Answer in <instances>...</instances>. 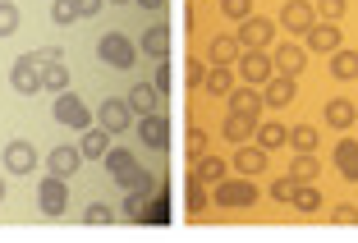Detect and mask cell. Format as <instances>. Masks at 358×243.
Returning <instances> with one entry per match:
<instances>
[{
    "label": "cell",
    "mask_w": 358,
    "mask_h": 243,
    "mask_svg": "<svg viewBox=\"0 0 358 243\" xmlns=\"http://www.w3.org/2000/svg\"><path fill=\"white\" fill-rule=\"evenodd\" d=\"M294 184H299L294 175H285V179H275V184H271V198L280 202V207H289V198H294Z\"/></svg>",
    "instance_id": "cell-40"
},
{
    "label": "cell",
    "mask_w": 358,
    "mask_h": 243,
    "mask_svg": "<svg viewBox=\"0 0 358 243\" xmlns=\"http://www.w3.org/2000/svg\"><path fill=\"white\" fill-rule=\"evenodd\" d=\"M115 184H120L124 193H138V189H143V193H152V175H148L143 165H129L124 175H115Z\"/></svg>",
    "instance_id": "cell-30"
},
{
    "label": "cell",
    "mask_w": 358,
    "mask_h": 243,
    "mask_svg": "<svg viewBox=\"0 0 358 243\" xmlns=\"http://www.w3.org/2000/svg\"><path fill=\"white\" fill-rule=\"evenodd\" d=\"M46 165H51V175H60V179H74L78 165H83V152L78 147H55L51 156H46Z\"/></svg>",
    "instance_id": "cell-21"
},
{
    "label": "cell",
    "mask_w": 358,
    "mask_h": 243,
    "mask_svg": "<svg viewBox=\"0 0 358 243\" xmlns=\"http://www.w3.org/2000/svg\"><path fill=\"white\" fill-rule=\"evenodd\" d=\"M106 5H134V0H106Z\"/></svg>",
    "instance_id": "cell-51"
},
{
    "label": "cell",
    "mask_w": 358,
    "mask_h": 243,
    "mask_svg": "<svg viewBox=\"0 0 358 243\" xmlns=\"http://www.w3.org/2000/svg\"><path fill=\"white\" fill-rule=\"evenodd\" d=\"M10 87L19 96H37L46 87V64L37 60V51L32 55H19V60H14V69H10Z\"/></svg>",
    "instance_id": "cell-2"
},
{
    "label": "cell",
    "mask_w": 358,
    "mask_h": 243,
    "mask_svg": "<svg viewBox=\"0 0 358 243\" xmlns=\"http://www.w3.org/2000/svg\"><path fill=\"white\" fill-rule=\"evenodd\" d=\"M14 32H19V5L0 0V37H14Z\"/></svg>",
    "instance_id": "cell-36"
},
{
    "label": "cell",
    "mask_w": 358,
    "mask_h": 243,
    "mask_svg": "<svg viewBox=\"0 0 358 243\" xmlns=\"http://www.w3.org/2000/svg\"><path fill=\"white\" fill-rule=\"evenodd\" d=\"M0 202H5V179H0Z\"/></svg>",
    "instance_id": "cell-52"
},
{
    "label": "cell",
    "mask_w": 358,
    "mask_h": 243,
    "mask_svg": "<svg viewBox=\"0 0 358 243\" xmlns=\"http://www.w3.org/2000/svg\"><path fill=\"white\" fill-rule=\"evenodd\" d=\"M303 46H308V51H317V55H336L340 46H345V37H340L336 23L322 19V23H313V28L303 32Z\"/></svg>",
    "instance_id": "cell-12"
},
{
    "label": "cell",
    "mask_w": 358,
    "mask_h": 243,
    "mask_svg": "<svg viewBox=\"0 0 358 243\" xmlns=\"http://www.w3.org/2000/svg\"><path fill=\"white\" fill-rule=\"evenodd\" d=\"M184 207H189V216H202V212H207V184L193 179V175H189V189H184Z\"/></svg>",
    "instance_id": "cell-32"
},
{
    "label": "cell",
    "mask_w": 358,
    "mask_h": 243,
    "mask_svg": "<svg viewBox=\"0 0 358 243\" xmlns=\"http://www.w3.org/2000/svg\"><path fill=\"white\" fill-rule=\"evenodd\" d=\"M46 87H51V92H64V87H69V69H64V60L46 64Z\"/></svg>",
    "instance_id": "cell-38"
},
{
    "label": "cell",
    "mask_w": 358,
    "mask_h": 243,
    "mask_svg": "<svg viewBox=\"0 0 358 243\" xmlns=\"http://www.w3.org/2000/svg\"><path fill=\"white\" fill-rule=\"evenodd\" d=\"M211 198H216V207H225V212H243V207L257 202V184H253V175H239V179L225 175L221 184H211Z\"/></svg>",
    "instance_id": "cell-1"
},
{
    "label": "cell",
    "mask_w": 358,
    "mask_h": 243,
    "mask_svg": "<svg viewBox=\"0 0 358 243\" xmlns=\"http://www.w3.org/2000/svg\"><path fill=\"white\" fill-rule=\"evenodd\" d=\"M129 165H138V156L129 147H110V152H106V170H110V175H124Z\"/></svg>",
    "instance_id": "cell-35"
},
{
    "label": "cell",
    "mask_w": 358,
    "mask_h": 243,
    "mask_svg": "<svg viewBox=\"0 0 358 243\" xmlns=\"http://www.w3.org/2000/svg\"><path fill=\"white\" fill-rule=\"evenodd\" d=\"M37 60H42V64H60L64 51H60V46H42V51H37Z\"/></svg>",
    "instance_id": "cell-49"
},
{
    "label": "cell",
    "mask_w": 358,
    "mask_h": 243,
    "mask_svg": "<svg viewBox=\"0 0 358 243\" xmlns=\"http://www.w3.org/2000/svg\"><path fill=\"white\" fill-rule=\"evenodd\" d=\"M78 152H83V161H106V152H110V133H106L101 124L83 128V138H78Z\"/></svg>",
    "instance_id": "cell-19"
},
{
    "label": "cell",
    "mask_w": 358,
    "mask_h": 243,
    "mask_svg": "<svg viewBox=\"0 0 358 243\" xmlns=\"http://www.w3.org/2000/svg\"><path fill=\"white\" fill-rule=\"evenodd\" d=\"M69 5H74V10H78V19H92V14L101 10L106 0H69Z\"/></svg>",
    "instance_id": "cell-47"
},
{
    "label": "cell",
    "mask_w": 358,
    "mask_h": 243,
    "mask_svg": "<svg viewBox=\"0 0 358 243\" xmlns=\"http://www.w3.org/2000/svg\"><path fill=\"white\" fill-rule=\"evenodd\" d=\"M243 55L239 37H211L207 42V64H234Z\"/></svg>",
    "instance_id": "cell-24"
},
{
    "label": "cell",
    "mask_w": 358,
    "mask_h": 243,
    "mask_svg": "<svg viewBox=\"0 0 358 243\" xmlns=\"http://www.w3.org/2000/svg\"><path fill=\"white\" fill-rule=\"evenodd\" d=\"M289 207H294V212H317V207H322V189H317L313 179H299V184H294V198H289Z\"/></svg>",
    "instance_id": "cell-26"
},
{
    "label": "cell",
    "mask_w": 358,
    "mask_h": 243,
    "mask_svg": "<svg viewBox=\"0 0 358 243\" xmlns=\"http://www.w3.org/2000/svg\"><path fill=\"white\" fill-rule=\"evenodd\" d=\"M331 161H336L340 179L358 184V142H354V138H340V142H336V152H331Z\"/></svg>",
    "instance_id": "cell-15"
},
{
    "label": "cell",
    "mask_w": 358,
    "mask_h": 243,
    "mask_svg": "<svg viewBox=\"0 0 358 243\" xmlns=\"http://www.w3.org/2000/svg\"><path fill=\"white\" fill-rule=\"evenodd\" d=\"M51 115H55V124H64V128H78V133H83V128H92V110H87L83 101H78V96L69 92V87H64V92H55V106H51Z\"/></svg>",
    "instance_id": "cell-3"
},
{
    "label": "cell",
    "mask_w": 358,
    "mask_h": 243,
    "mask_svg": "<svg viewBox=\"0 0 358 243\" xmlns=\"http://www.w3.org/2000/svg\"><path fill=\"white\" fill-rule=\"evenodd\" d=\"M271 64H275V74H303L308 46H299V42H280V46L271 51Z\"/></svg>",
    "instance_id": "cell-13"
},
{
    "label": "cell",
    "mask_w": 358,
    "mask_h": 243,
    "mask_svg": "<svg viewBox=\"0 0 358 243\" xmlns=\"http://www.w3.org/2000/svg\"><path fill=\"white\" fill-rule=\"evenodd\" d=\"M166 216H170L166 198H157V202H152V207H148V221H152V225H161V221H166Z\"/></svg>",
    "instance_id": "cell-48"
},
{
    "label": "cell",
    "mask_w": 358,
    "mask_h": 243,
    "mask_svg": "<svg viewBox=\"0 0 358 243\" xmlns=\"http://www.w3.org/2000/svg\"><path fill=\"white\" fill-rule=\"evenodd\" d=\"M234 64H239L234 74H239L243 83H253V87H262L266 78L275 74V64H271V55H266V51H243V55H239Z\"/></svg>",
    "instance_id": "cell-11"
},
{
    "label": "cell",
    "mask_w": 358,
    "mask_h": 243,
    "mask_svg": "<svg viewBox=\"0 0 358 243\" xmlns=\"http://www.w3.org/2000/svg\"><path fill=\"white\" fill-rule=\"evenodd\" d=\"M138 142L152 147V152H170V119H166V110L138 115Z\"/></svg>",
    "instance_id": "cell-6"
},
{
    "label": "cell",
    "mask_w": 358,
    "mask_h": 243,
    "mask_svg": "<svg viewBox=\"0 0 358 243\" xmlns=\"http://www.w3.org/2000/svg\"><path fill=\"white\" fill-rule=\"evenodd\" d=\"M148 207H152V198H148L143 189H138V193H129V198H124V216H129V221H138V225L148 221Z\"/></svg>",
    "instance_id": "cell-34"
},
{
    "label": "cell",
    "mask_w": 358,
    "mask_h": 243,
    "mask_svg": "<svg viewBox=\"0 0 358 243\" xmlns=\"http://www.w3.org/2000/svg\"><path fill=\"white\" fill-rule=\"evenodd\" d=\"M317 142H322L317 124H294V128H289V147H294V152H317Z\"/></svg>",
    "instance_id": "cell-31"
},
{
    "label": "cell",
    "mask_w": 358,
    "mask_h": 243,
    "mask_svg": "<svg viewBox=\"0 0 358 243\" xmlns=\"http://www.w3.org/2000/svg\"><path fill=\"white\" fill-rule=\"evenodd\" d=\"M96 55H101L110 69H134L138 64V46L129 42L124 32H106L101 42H96Z\"/></svg>",
    "instance_id": "cell-4"
},
{
    "label": "cell",
    "mask_w": 358,
    "mask_h": 243,
    "mask_svg": "<svg viewBox=\"0 0 358 243\" xmlns=\"http://www.w3.org/2000/svg\"><path fill=\"white\" fill-rule=\"evenodd\" d=\"M266 156H271V152L257 147V142H239V152H234V170H239V175H262Z\"/></svg>",
    "instance_id": "cell-17"
},
{
    "label": "cell",
    "mask_w": 358,
    "mask_h": 243,
    "mask_svg": "<svg viewBox=\"0 0 358 243\" xmlns=\"http://www.w3.org/2000/svg\"><path fill=\"white\" fill-rule=\"evenodd\" d=\"M317 14H322L327 23H336L340 14H345V0H317Z\"/></svg>",
    "instance_id": "cell-43"
},
{
    "label": "cell",
    "mask_w": 358,
    "mask_h": 243,
    "mask_svg": "<svg viewBox=\"0 0 358 243\" xmlns=\"http://www.w3.org/2000/svg\"><path fill=\"white\" fill-rule=\"evenodd\" d=\"M331 78H358V51H345V46H340L336 55H331Z\"/></svg>",
    "instance_id": "cell-29"
},
{
    "label": "cell",
    "mask_w": 358,
    "mask_h": 243,
    "mask_svg": "<svg viewBox=\"0 0 358 243\" xmlns=\"http://www.w3.org/2000/svg\"><path fill=\"white\" fill-rule=\"evenodd\" d=\"M230 110H243V115H257L262 119V110H266V101H262V87H253V83H243V87H234L230 96Z\"/></svg>",
    "instance_id": "cell-16"
},
{
    "label": "cell",
    "mask_w": 358,
    "mask_h": 243,
    "mask_svg": "<svg viewBox=\"0 0 358 243\" xmlns=\"http://www.w3.org/2000/svg\"><path fill=\"white\" fill-rule=\"evenodd\" d=\"M289 175H294V179H317V175H322V165H317L313 152H294V161H289Z\"/></svg>",
    "instance_id": "cell-33"
},
{
    "label": "cell",
    "mask_w": 358,
    "mask_h": 243,
    "mask_svg": "<svg viewBox=\"0 0 358 243\" xmlns=\"http://www.w3.org/2000/svg\"><path fill=\"white\" fill-rule=\"evenodd\" d=\"M207 152V133L202 128H189V156H202Z\"/></svg>",
    "instance_id": "cell-46"
},
{
    "label": "cell",
    "mask_w": 358,
    "mask_h": 243,
    "mask_svg": "<svg viewBox=\"0 0 358 243\" xmlns=\"http://www.w3.org/2000/svg\"><path fill=\"white\" fill-rule=\"evenodd\" d=\"M271 32H275L271 19H262V14H248V19L239 23V32H234V37H239L243 51H266V46H271Z\"/></svg>",
    "instance_id": "cell-8"
},
{
    "label": "cell",
    "mask_w": 358,
    "mask_h": 243,
    "mask_svg": "<svg viewBox=\"0 0 358 243\" xmlns=\"http://www.w3.org/2000/svg\"><path fill=\"white\" fill-rule=\"evenodd\" d=\"M299 96V78L294 74H271L262 83V101H266V110H285L289 101Z\"/></svg>",
    "instance_id": "cell-10"
},
{
    "label": "cell",
    "mask_w": 358,
    "mask_h": 243,
    "mask_svg": "<svg viewBox=\"0 0 358 243\" xmlns=\"http://www.w3.org/2000/svg\"><path fill=\"white\" fill-rule=\"evenodd\" d=\"M134 5H143V10H152V14H157V10H166V0H134Z\"/></svg>",
    "instance_id": "cell-50"
},
{
    "label": "cell",
    "mask_w": 358,
    "mask_h": 243,
    "mask_svg": "<svg viewBox=\"0 0 358 243\" xmlns=\"http://www.w3.org/2000/svg\"><path fill=\"white\" fill-rule=\"evenodd\" d=\"M331 221H336V225H358V207H349V202H340L336 212H331Z\"/></svg>",
    "instance_id": "cell-45"
},
{
    "label": "cell",
    "mask_w": 358,
    "mask_h": 243,
    "mask_svg": "<svg viewBox=\"0 0 358 243\" xmlns=\"http://www.w3.org/2000/svg\"><path fill=\"white\" fill-rule=\"evenodd\" d=\"M96 124H101L110 138H120L124 128H134V110H129V101H124V96H106V101H101V110H96Z\"/></svg>",
    "instance_id": "cell-7"
},
{
    "label": "cell",
    "mask_w": 358,
    "mask_h": 243,
    "mask_svg": "<svg viewBox=\"0 0 358 243\" xmlns=\"http://www.w3.org/2000/svg\"><path fill=\"white\" fill-rule=\"evenodd\" d=\"M143 51L157 55V60H166V55H170V28H166V23H152V28L143 32Z\"/></svg>",
    "instance_id": "cell-27"
},
{
    "label": "cell",
    "mask_w": 358,
    "mask_h": 243,
    "mask_svg": "<svg viewBox=\"0 0 358 243\" xmlns=\"http://www.w3.org/2000/svg\"><path fill=\"white\" fill-rule=\"evenodd\" d=\"M51 19H55V23H74V19H78V10L69 5V0H55V5H51Z\"/></svg>",
    "instance_id": "cell-44"
},
{
    "label": "cell",
    "mask_w": 358,
    "mask_h": 243,
    "mask_svg": "<svg viewBox=\"0 0 358 243\" xmlns=\"http://www.w3.org/2000/svg\"><path fill=\"white\" fill-rule=\"evenodd\" d=\"M5 170H10V175H32V170H37L32 142H10V147H5Z\"/></svg>",
    "instance_id": "cell-18"
},
{
    "label": "cell",
    "mask_w": 358,
    "mask_h": 243,
    "mask_svg": "<svg viewBox=\"0 0 358 243\" xmlns=\"http://www.w3.org/2000/svg\"><path fill=\"white\" fill-rule=\"evenodd\" d=\"M110 221H115V212H110L106 202H92V207L83 212V225H110Z\"/></svg>",
    "instance_id": "cell-39"
},
{
    "label": "cell",
    "mask_w": 358,
    "mask_h": 243,
    "mask_svg": "<svg viewBox=\"0 0 358 243\" xmlns=\"http://www.w3.org/2000/svg\"><path fill=\"white\" fill-rule=\"evenodd\" d=\"M202 78H207V60H189L184 64V83L189 87H202Z\"/></svg>",
    "instance_id": "cell-41"
},
{
    "label": "cell",
    "mask_w": 358,
    "mask_h": 243,
    "mask_svg": "<svg viewBox=\"0 0 358 243\" xmlns=\"http://www.w3.org/2000/svg\"><path fill=\"white\" fill-rule=\"evenodd\" d=\"M257 124H262L257 115H243V110H230V115H225V124H221V138H225V142H253Z\"/></svg>",
    "instance_id": "cell-14"
},
{
    "label": "cell",
    "mask_w": 358,
    "mask_h": 243,
    "mask_svg": "<svg viewBox=\"0 0 358 243\" xmlns=\"http://www.w3.org/2000/svg\"><path fill=\"white\" fill-rule=\"evenodd\" d=\"M317 23V5L313 0H285L280 5V28H289V37H303Z\"/></svg>",
    "instance_id": "cell-9"
},
{
    "label": "cell",
    "mask_w": 358,
    "mask_h": 243,
    "mask_svg": "<svg viewBox=\"0 0 358 243\" xmlns=\"http://www.w3.org/2000/svg\"><path fill=\"white\" fill-rule=\"evenodd\" d=\"M170 83H175V69H170V64L161 60V69H157V74H152V87H157V92L166 96V92H170Z\"/></svg>",
    "instance_id": "cell-42"
},
{
    "label": "cell",
    "mask_w": 358,
    "mask_h": 243,
    "mask_svg": "<svg viewBox=\"0 0 358 243\" xmlns=\"http://www.w3.org/2000/svg\"><path fill=\"white\" fill-rule=\"evenodd\" d=\"M202 92H207V96H230V92H234V74H230V64H207Z\"/></svg>",
    "instance_id": "cell-23"
},
{
    "label": "cell",
    "mask_w": 358,
    "mask_h": 243,
    "mask_svg": "<svg viewBox=\"0 0 358 243\" xmlns=\"http://www.w3.org/2000/svg\"><path fill=\"white\" fill-rule=\"evenodd\" d=\"M225 175H230V165H225L221 156H211V152L193 156V179H202V184H221Z\"/></svg>",
    "instance_id": "cell-22"
},
{
    "label": "cell",
    "mask_w": 358,
    "mask_h": 243,
    "mask_svg": "<svg viewBox=\"0 0 358 243\" xmlns=\"http://www.w3.org/2000/svg\"><path fill=\"white\" fill-rule=\"evenodd\" d=\"M124 101H129V110H134V115H152V110H161V92L152 83H134Z\"/></svg>",
    "instance_id": "cell-20"
},
{
    "label": "cell",
    "mask_w": 358,
    "mask_h": 243,
    "mask_svg": "<svg viewBox=\"0 0 358 243\" xmlns=\"http://www.w3.org/2000/svg\"><path fill=\"white\" fill-rule=\"evenodd\" d=\"M221 14L234 19V23H243L248 14H253V0H221Z\"/></svg>",
    "instance_id": "cell-37"
},
{
    "label": "cell",
    "mask_w": 358,
    "mask_h": 243,
    "mask_svg": "<svg viewBox=\"0 0 358 243\" xmlns=\"http://www.w3.org/2000/svg\"><path fill=\"white\" fill-rule=\"evenodd\" d=\"M354 119H358L354 101H345V96H336V101H327V124H331V128H349Z\"/></svg>",
    "instance_id": "cell-28"
},
{
    "label": "cell",
    "mask_w": 358,
    "mask_h": 243,
    "mask_svg": "<svg viewBox=\"0 0 358 243\" xmlns=\"http://www.w3.org/2000/svg\"><path fill=\"white\" fill-rule=\"evenodd\" d=\"M253 142H257V147H266V152H275V147H285V142H289V128L275 124V119H266V124H257Z\"/></svg>",
    "instance_id": "cell-25"
},
{
    "label": "cell",
    "mask_w": 358,
    "mask_h": 243,
    "mask_svg": "<svg viewBox=\"0 0 358 243\" xmlns=\"http://www.w3.org/2000/svg\"><path fill=\"white\" fill-rule=\"evenodd\" d=\"M37 207H42V216L60 221V216L69 212V184H64L60 175H46V179L37 184Z\"/></svg>",
    "instance_id": "cell-5"
}]
</instances>
